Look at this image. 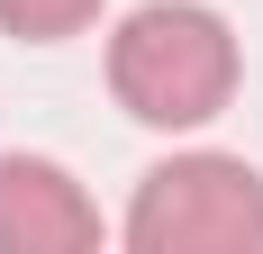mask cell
<instances>
[{"mask_svg":"<svg viewBox=\"0 0 263 254\" xmlns=\"http://www.w3.org/2000/svg\"><path fill=\"white\" fill-rule=\"evenodd\" d=\"M109 91L136 127H209L236 100V27L200 0H145L109 37Z\"/></svg>","mask_w":263,"mask_h":254,"instance_id":"6da1fadb","label":"cell"},{"mask_svg":"<svg viewBox=\"0 0 263 254\" xmlns=\"http://www.w3.org/2000/svg\"><path fill=\"white\" fill-rule=\"evenodd\" d=\"M136 254H263V173L245 154H173L127 200Z\"/></svg>","mask_w":263,"mask_h":254,"instance_id":"7a4b0ae2","label":"cell"},{"mask_svg":"<svg viewBox=\"0 0 263 254\" xmlns=\"http://www.w3.org/2000/svg\"><path fill=\"white\" fill-rule=\"evenodd\" d=\"M100 245V209L54 154H0V254H82Z\"/></svg>","mask_w":263,"mask_h":254,"instance_id":"3957f363","label":"cell"},{"mask_svg":"<svg viewBox=\"0 0 263 254\" xmlns=\"http://www.w3.org/2000/svg\"><path fill=\"white\" fill-rule=\"evenodd\" d=\"M91 19H100V0H0V27L27 37V46H64V37H82Z\"/></svg>","mask_w":263,"mask_h":254,"instance_id":"277c9868","label":"cell"}]
</instances>
